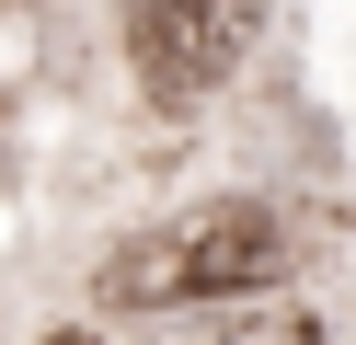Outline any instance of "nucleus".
Segmentation results:
<instances>
[{
	"instance_id": "obj_3",
	"label": "nucleus",
	"mask_w": 356,
	"mask_h": 345,
	"mask_svg": "<svg viewBox=\"0 0 356 345\" xmlns=\"http://www.w3.org/2000/svg\"><path fill=\"white\" fill-rule=\"evenodd\" d=\"M161 345H322V322H299V311H195V334H161Z\"/></svg>"
},
{
	"instance_id": "obj_2",
	"label": "nucleus",
	"mask_w": 356,
	"mask_h": 345,
	"mask_svg": "<svg viewBox=\"0 0 356 345\" xmlns=\"http://www.w3.org/2000/svg\"><path fill=\"white\" fill-rule=\"evenodd\" d=\"M264 35V0H127V69L161 115H195Z\"/></svg>"
},
{
	"instance_id": "obj_1",
	"label": "nucleus",
	"mask_w": 356,
	"mask_h": 345,
	"mask_svg": "<svg viewBox=\"0 0 356 345\" xmlns=\"http://www.w3.org/2000/svg\"><path fill=\"white\" fill-rule=\"evenodd\" d=\"M287 265H299L287 207H264V196H207V207H184V219L138 230L127 253H104L92 299H104V311H230V299H264Z\"/></svg>"
}]
</instances>
